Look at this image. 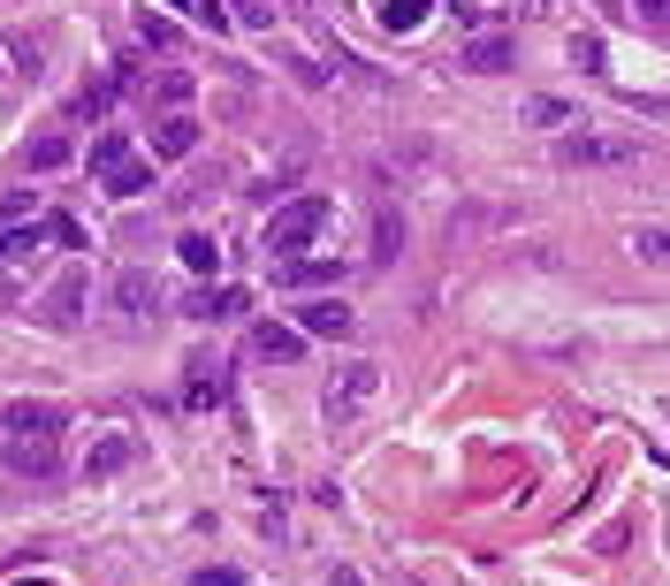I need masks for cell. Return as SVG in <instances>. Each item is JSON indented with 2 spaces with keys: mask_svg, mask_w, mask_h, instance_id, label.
Wrapping results in <instances>:
<instances>
[{
  "mask_svg": "<svg viewBox=\"0 0 670 586\" xmlns=\"http://www.w3.org/2000/svg\"><path fill=\"white\" fill-rule=\"evenodd\" d=\"M123 464H138V435L130 427H100V435L84 441V472L92 480H115Z\"/></svg>",
  "mask_w": 670,
  "mask_h": 586,
  "instance_id": "7",
  "label": "cell"
},
{
  "mask_svg": "<svg viewBox=\"0 0 670 586\" xmlns=\"http://www.w3.org/2000/svg\"><path fill=\"white\" fill-rule=\"evenodd\" d=\"M305 335H350V305H343V297L305 305Z\"/></svg>",
  "mask_w": 670,
  "mask_h": 586,
  "instance_id": "15",
  "label": "cell"
},
{
  "mask_svg": "<svg viewBox=\"0 0 670 586\" xmlns=\"http://www.w3.org/2000/svg\"><path fill=\"white\" fill-rule=\"evenodd\" d=\"M373 389H381V366H373V358H343V366L328 374V404H321L328 427H350V420L373 404Z\"/></svg>",
  "mask_w": 670,
  "mask_h": 586,
  "instance_id": "5",
  "label": "cell"
},
{
  "mask_svg": "<svg viewBox=\"0 0 670 586\" xmlns=\"http://www.w3.org/2000/svg\"><path fill=\"white\" fill-rule=\"evenodd\" d=\"M275 275L282 290H321V283H343V260H282Z\"/></svg>",
  "mask_w": 670,
  "mask_h": 586,
  "instance_id": "13",
  "label": "cell"
},
{
  "mask_svg": "<svg viewBox=\"0 0 670 586\" xmlns=\"http://www.w3.org/2000/svg\"><path fill=\"white\" fill-rule=\"evenodd\" d=\"M175 8H190V15H198V23H206V31H213V38H221V31H229V8H221V0H175Z\"/></svg>",
  "mask_w": 670,
  "mask_h": 586,
  "instance_id": "24",
  "label": "cell"
},
{
  "mask_svg": "<svg viewBox=\"0 0 670 586\" xmlns=\"http://www.w3.org/2000/svg\"><path fill=\"white\" fill-rule=\"evenodd\" d=\"M602 8H625V0H602Z\"/></svg>",
  "mask_w": 670,
  "mask_h": 586,
  "instance_id": "29",
  "label": "cell"
},
{
  "mask_svg": "<svg viewBox=\"0 0 670 586\" xmlns=\"http://www.w3.org/2000/svg\"><path fill=\"white\" fill-rule=\"evenodd\" d=\"M190 312L198 320H229V312H244V297L236 290H190Z\"/></svg>",
  "mask_w": 670,
  "mask_h": 586,
  "instance_id": "18",
  "label": "cell"
},
{
  "mask_svg": "<svg viewBox=\"0 0 670 586\" xmlns=\"http://www.w3.org/2000/svg\"><path fill=\"white\" fill-rule=\"evenodd\" d=\"M633 252H640L648 267H670V229H633Z\"/></svg>",
  "mask_w": 670,
  "mask_h": 586,
  "instance_id": "22",
  "label": "cell"
},
{
  "mask_svg": "<svg viewBox=\"0 0 670 586\" xmlns=\"http://www.w3.org/2000/svg\"><path fill=\"white\" fill-rule=\"evenodd\" d=\"M252 358H259V366H298V358H305V343H298V328L259 320V328H252Z\"/></svg>",
  "mask_w": 670,
  "mask_h": 586,
  "instance_id": "10",
  "label": "cell"
},
{
  "mask_svg": "<svg viewBox=\"0 0 670 586\" xmlns=\"http://www.w3.org/2000/svg\"><path fill=\"white\" fill-rule=\"evenodd\" d=\"M381 23L389 31H419L427 23V0H381Z\"/></svg>",
  "mask_w": 670,
  "mask_h": 586,
  "instance_id": "20",
  "label": "cell"
},
{
  "mask_svg": "<svg viewBox=\"0 0 670 586\" xmlns=\"http://www.w3.org/2000/svg\"><path fill=\"white\" fill-rule=\"evenodd\" d=\"M0 464L15 480H54L61 472V404H8L0 412Z\"/></svg>",
  "mask_w": 670,
  "mask_h": 586,
  "instance_id": "1",
  "label": "cell"
},
{
  "mask_svg": "<svg viewBox=\"0 0 670 586\" xmlns=\"http://www.w3.org/2000/svg\"><path fill=\"white\" fill-rule=\"evenodd\" d=\"M138 38H146V54H175V23L153 8H138Z\"/></svg>",
  "mask_w": 670,
  "mask_h": 586,
  "instance_id": "17",
  "label": "cell"
},
{
  "mask_svg": "<svg viewBox=\"0 0 670 586\" xmlns=\"http://www.w3.org/2000/svg\"><path fill=\"white\" fill-rule=\"evenodd\" d=\"M175 252H183V267H198V275H213V267H221L213 237H198V229H183V244H175Z\"/></svg>",
  "mask_w": 670,
  "mask_h": 586,
  "instance_id": "19",
  "label": "cell"
},
{
  "mask_svg": "<svg viewBox=\"0 0 670 586\" xmlns=\"http://www.w3.org/2000/svg\"><path fill=\"white\" fill-rule=\"evenodd\" d=\"M190 586H244V579H236V572H198Z\"/></svg>",
  "mask_w": 670,
  "mask_h": 586,
  "instance_id": "28",
  "label": "cell"
},
{
  "mask_svg": "<svg viewBox=\"0 0 670 586\" xmlns=\"http://www.w3.org/2000/svg\"><path fill=\"white\" fill-rule=\"evenodd\" d=\"M46 237L69 244V252H84V221H77V214H46Z\"/></svg>",
  "mask_w": 670,
  "mask_h": 586,
  "instance_id": "23",
  "label": "cell"
},
{
  "mask_svg": "<svg viewBox=\"0 0 670 586\" xmlns=\"http://www.w3.org/2000/svg\"><path fill=\"white\" fill-rule=\"evenodd\" d=\"M321 229H328V198H290V206H275V221L259 229V252L282 267V260H305V244H321Z\"/></svg>",
  "mask_w": 670,
  "mask_h": 586,
  "instance_id": "2",
  "label": "cell"
},
{
  "mask_svg": "<svg viewBox=\"0 0 670 586\" xmlns=\"http://www.w3.org/2000/svg\"><path fill=\"white\" fill-rule=\"evenodd\" d=\"M373 252H381V260L404 252V221H396V214H381V244H373Z\"/></svg>",
  "mask_w": 670,
  "mask_h": 586,
  "instance_id": "26",
  "label": "cell"
},
{
  "mask_svg": "<svg viewBox=\"0 0 670 586\" xmlns=\"http://www.w3.org/2000/svg\"><path fill=\"white\" fill-rule=\"evenodd\" d=\"M107 312H115L123 328H146V320H161V283H153L146 267H123V275L107 283Z\"/></svg>",
  "mask_w": 670,
  "mask_h": 586,
  "instance_id": "6",
  "label": "cell"
},
{
  "mask_svg": "<svg viewBox=\"0 0 670 586\" xmlns=\"http://www.w3.org/2000/svg\"><path fill=\"white\" fill-rule=\"evenodd\" d=\"M107 107H115V84H107V77H92V84L69 100V123H92V115H107Z\"/></svg>",
  "mask_w": 670,
  "mask_h": 586,
  "instance_id": "16",
  "label": "cell"
},
{
  "mask_svg": "<svg viewBox=\"0 0 670 586\" xmlns=\"http://www.w3.org/2000/svg\"><path fill=\"white\" fill-rule=\"evenodd\" d=\"M556 160H564V168H633V160H648V152L633 146L625 130H594V123H579V130L556 138Z\"/></svg>",
  "mask_w": 670,
  "mask_h": 586,
  "instance_id": "3",
  "label": "cell"
},
{
  "mask_svg": "<svg viewBox=\"0 0 670 586\" xmlns=\"http://www.w3.org/2000/svg\"><path fill=\"white\" fill-rule=\"evenodd\" d=\"M221 397H229V374L198 351V358H190V389H183V404H190V412H213Z\"/></svg>",
  "mask_w": 670,
  "mask_h": 586,
  "instance_id": "11",
  "label": "cell"
},
{
  "mask_svg": "<svg viewBox=\"0 0 670 586\" xmlns=\"http://www.w3.org/2000/svg\"><path fill=\"white\" fill-rule=\"evenodd\" d=\"M525 115H533V123H571V115H579V107H571V100H533V107H525Z\"/></svg>",
  "mask_w": 670,
  "mask_h": 586,
  "instance_id": "25",
  "label": "cell"
},
{
  "mask_svg": "<svg viewBox=\"0 0 670 586\" xmlns=\"http://www.w3.org/2000/svg\"><path fill=\"white\" fill-rule=\"evenodd\" d=\"M23 168H31V175H61V168H69V130H38V138L23 146Z\"/></svg>",
  "mask_w": 670,
  "mask_h": 586,
  "instance_id": "12",
  "label": "cell"
},
{
  "mask_svg": "<svg viewBox=\"0 0 670 586\" xmlns=\"http://www.w3.org/2000/svg\"><path fill=\"white\" fill-rule=\"evenodd\" d=\"M146 100H153V107H175V100H190V77H175V69H161V77L146 84Z\"/></svg>",
  "mask_w": 670,
  "mask_h": 586,
  "instance_id": "21",
  "label": "cell"
},
{
  "mask_svg": "<svg viewBox=\"0 0 670 586\" xmlns=\"http://www.w3.org/2000/svg\"><path fill=\"white\" fill-rule=\"evenodd\" d=\"M84 297H92V275H84V267H69V275H54V290L38 297V320H54V328H69V320H84Z\"/></svg>",
  "mask_w": 670,
  "mask_h": 586,
  "instance_id": "9",
  "label": "cell"
},
{
  "mask_svg": "<svg viewBox=\"0 0 670 586\" xmlns=\"http://www.w3.org/2000/svg\"><path fill=\"white\" fill-rule=\"evenodd\" d=\"M190 146H198V123L190 115H161L153 123V160H183Z\"/></svg>",
  "mask_w": 670,
  "mask_h": 586,
  "instance_id": "14",
  "label": "cell"
},
{
  "mask_svg": "<svg viewBox=\"0 0 670 586\" xmlns=\"http://www.w3.org/2000/svg\"><path fill=\"white\" fill-rule=\"evenodd\" d=\"M458 69H465V77H503V69H518V38H510V31H481V38L458 54Z\"/></svg>",
  "mask_w": 670,
  "mask_h": 586,
  "instance_id": "8",
  "label": "cell"
},
{
  "mask_svg": "<svg viewBox=\"0 0 670 586\" xmlns=\"http://www.w3.org/2000/svg\"><path fill=\"white\" fill-rule=\"evenodd\" d=\"M640 8V23H656V31H670V0H633Z\"/></svg>",
  "mask_w": 670,
  "mask_h": 586,
  "instance_id": "27",
  "label": "cell"
},
{
  "mask_svg": "<svg viewBox=\"0 0 670 586\" xmlns=\"http://www.w3.org/2000/svg\"><path fill=\"white\" fill-rule=\"evenodd\" d=\"M92 175H100L115 198H138V191H153V160H138V146H130V138H115V130L92 146Z\"/></svg>",
  "mask_w": 670,
  "mask_h": 586,
  "instance_id": "4",
  "label": "cell"
}]
</instances>
